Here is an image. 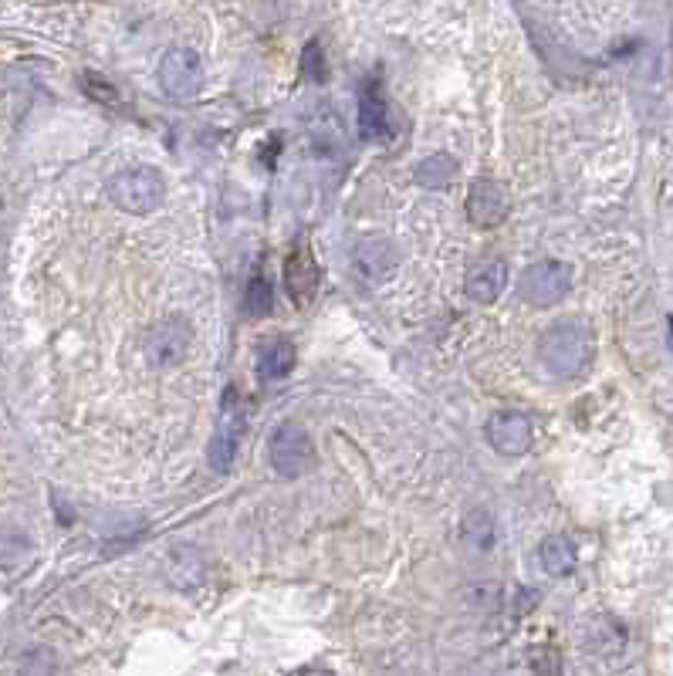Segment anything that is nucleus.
I'll return each instance as SVG.
<instances>
[{
    "instance_id": "f257e3e1",
    "label": "nucleus",
    "mask_w": 673,
    "mask_h": 676,
    "mask_svg": "<svg viewBox=\"0 0 673 676\" xmlns=\"http://www.w3.org/2000/svg\"><path fill=\"white\" fill-rule=\"evenodd\" d=\"M163 197H166L163 176H159L156 169H149V166L122 169V173H115L109 180V200L119 210L136 213V217L153 213L159 203H163Z\"/></svg>"
},
{
    "instance_id": "f03ea898",
    "label": "nucleus",
    "mask_w": 673,
    "mask_h": 676,
    "mask_svg": "<svg viewBox=\"0 0 673 676\" xmlns=\"http://www.w3.org/2000/svg\"><path fill=\"white\" fill-rule=\"evenodd\" d=\"M271 467L281 477H305L315 467V443L312 433L301 423H281L271 437Z\"/></svg>"
},
{
    "instance_id": "7ed1b4c3",
    "label": "nucleus",
    "mask_w": 673,
    "mask_h": 676,
    "mask_svg": "<svg viewBox=\"0 0 673 676\" xmlns=\"http://www.w3.org/2000/svg\"><path fill=\"white\" fill-rule=\"evenodd\" d=\"M247 426V413L241 406V396L230 389L224 399V413H220V426L214 433V440L207 443V464L217 470V474H227L237 460V443H241V433Z\"/></svg>"
},
{
    "instance_id": "20e7f679",
    "label": "nucleus",
    "mask_w": 673,
    "mask_h": 676,
    "mask_svg": "<svg viewBox=\"0 0 673 676\" xmlns=\"http://www.w3.org/2000/svg\"><path fill=\"white\" fill-rule=\"evenodd\" d=\"M538 352H542V362L552 372H559V376H572V372L582 369V362H586V335H582V328L575 325H555L548 328L542 345H538Z\"/></svg>"
},
{
    "instance_id": "39448f33",
    "label": "nucleus",
    "mask_w": 673,
    "mask_h": 676,
    "mask_svg": "<svg viewBox=\"0 0 673 676\" xmlns=\"http://www.w3.org/2000/svg\"><path fill=\"white\" fill-rule=\"evenodd\" d=\"M159 85L170 99H190L203 85V58L193 48H170L159 61Z\"/></svg>"
},
{
    "instance_id": "423d86ee",
    "label": "nucleus",
    "mask_w": 673,
    "mask_h": 676,
    "mask_svg": "<svg viewBox=\"0 0 673 676\" xmlns=\"http://www.w3.org/2000/svg\"><path fill=\"white\" fill-rule=\"evenodd\" d=\"M521 298L531 301V305L545 308V305H555L565 291H569V268L559 261H538L531 264V268L521 274V284H518Z\"/></svg>"
},
{
    "instance_id": "0eeeda50",
    "label": "nucleus",
    "mask_w": 673,
    "mask_h": 676,
    "mask_svg": "<svg viewBox=\"0 0 673 676\" xmlns=\"http://www.w3.org/2000/svg\"><path fill=\"white\" fill-rule=\"evenodd\" d=\"M487 440L504 457H521L531 447V420L518 409H501L487 420Z\"/></svg>"
},
{
    "instance_id": "6e6552de",
    "label": "nucleus",
    "mask_w": 673,
    "mask_h": 676,
    "mask_svg": "<svg viewBox=\"0 0 673 676\" xmlns=\"http://www.w3.org/2000/svg\"><path fill=\"white\" fill-rule=\"evenodd\" d=\"M190 349V332L183 322H163L146 335V355L156 369L176 366Z\"/></svg>"
},
{
    "instance_id": "1a4fd4ad",
    "label": "nucleus",
    "mask_w": 673,
    "mask_h": 676,
    "mask_svg": "<svg viewBox=\"0 0 673 676\" xmlns=\"http://www.w3.org/2000/svg\"><path fill=\"white\" fill-rule=\"evenodd\" d=\"M467 217L477 227H498L508 217V193L494 180H477L467 193Z\"/></svg>"
},
{
    "instance_id": "9d476101",
    "label": "nucleus",
    "mask_w": 673,
    "mask_h": 676,
    "mask_svg": "<svg viewBox=\"0 0 673 676\" xmlns=\"http://www.w3.org/2000/svg\"><path fill=\"white\" fill-rule=\"evenodd\" d=\"M285 284H288V295L298 301V305H308V298L315 295L318 288V264L312 261L305 244L295 247V254L285 261Z\"/></svg>"
},
{
    "instance_id": "9b49d317",
    "label": "nucleus",
    "mask_w": 673,
    "mask_h": 676,
    "mask_svg": "<svg viewBox=\"0 0 673 676\" xmlns=\"http://www.w3.org/2000/svg\"><path fill=\"white\" fill-rule=\"evenodd\" d=\"M504 284H508V264L504 261H484L467 274V298L477 301V305H491V301L501 298Z\"/></svg>"
},
{
    "instance_id": "f8f14e48",
    "label": "nucleus",
    "mask_w": 673,
    "mask_h": 676,
    "mask_svg": "<svg viewBox=\"0 0 673 676\" xmlns=\"http://www.w3.org/2000/svg\"><path fill=\"white\" fill-rule=\"evenodd\" d=\"M359 136L366 142L389 136V109L379 92V82H366L359 95Z\"/></svg>"
},
{
    "instance_id": "ddd939ff",
    "label": "nucleus",
    "mask_w": 673,
    "mask_h": 676,
    "mask_svg": "<svg viewBox=\"0 0 673 676\" xmlns=\"http://www.w3.org/2000/svg\"><path fill=\"white\" fill-rule=\"evenodd\" d=\"M356 271L366 281H386L396 271V251L386 240H366L356 251Z\"/></svg>"
},
{
    "instance_id": "4468645a",
    "label": "nucleus",
    "mask_w": 673,
    "mask_h": 676,
    "mask_svg": "<svg viewBox=\"0 0 673 676\" xmlns=\"http://www.w3.org/2000/svg\"><path fill=\"white\" fill-rule=\"evenodd\" d=\"M291 366H295V349H291V342L285 338H274L261 349V359H258V376L264 382H278L285 379Z\"/></svg>"
},
{
    "instance_id": "2eb2a0df",
    "label": "nucleus",
    "mask_w": 673,
    "mask_h": 676,
    "mask_svg": "<svg viewBox=\"0 0 673 676\" xmlns=\"http://www.w3.org/2000/svg\"><path fill=\"white\" fill-rule=\"evenodd\" d=\"M454 176H457V163L447 153L427 156L420 163V169H416V180L427 186V190H444V186L454 183Z\"/></svg>"
},
{
    "instance_id": "dca6fc26",
    "label": "nucleus",
    "mask_w": 673,
    "mask_h": 676,
    "mask_svg": "<svg viewBox=\"0 0 673 676\" xmlns=\"http://www.w3.org/2000/svg\"><path fill=\"white\" fill-rule=\"evenodd\" d=\"M31 555H34V545L28 535H21V531H0V568H4V572L28 565Z\"/></svg>"
},
{
    "instance_id": "f3484780",
    "label": "nucleus",
    "mask_w": 673,
    "mask_h": 676,
    "mask_svg": "<svg viewBox=\"0 0 673 676\" xmlns=\"http://www.w3.org/2000/svg\"><path fill=\"white\" fill-rule=\"evenodd\" d=\"M460 535L471 548H481L487 551L494 545V538H498V531H494V518L487 511H471L464 518V528H460Z\"/></svg>"
},
{
    "instance_id": "a211bd4d",
    "label": "nucleus",
    "mask_w": 673,
    "mask_h": 676,
    "mask_svg": "<svg viewBox=\"0 0 673 676\" xmlns=\"http://www.w3.org/2000/svg\"><path fill=\"white\" fill-rule=\"evenodd\" d=\"M542 565L548 575H565L575 565L572 545L565 538H548L542 545Z\"/></svg>"
},
{
    "instance_id": "6ab92c4d",
    "label": "nucleus",
    "mask_w": 673,
    "mask_h": 676,
    "mask_svg": "<svg viewBox=\"0 0 673 676\" xmlns=\"http://www.w3.org/2000/svg\"><path fill=\"white\" fill-rule=\"evenodd\" d=\"M244 308H247V315H254V318H261V315H268V311H271V284L264 281L261 274L251 284H247Z\"/></svg>"
}]
</instances>
